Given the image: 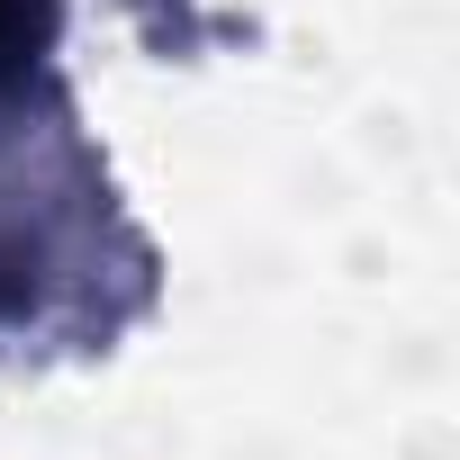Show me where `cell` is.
<instances>
[{"instance_id":"1","label":"cell","mask_w":460,"mask_h":460,"mask_svg":"<svg viewBox=\"0 0 460 460\" xmlns=\"http://www.w3.org/2000/svg\"><path fill=\"white\" fill-rule=\"evenodd\" d=\"M37 55V0H0V91H10Z\"/></svg>"}]
</instances>
